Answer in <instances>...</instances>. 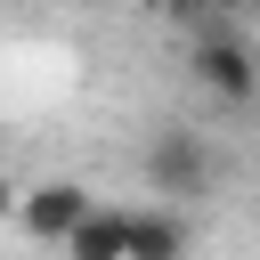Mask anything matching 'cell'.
Segmentation results:
<instances>
[{
  "instance_id": "6da1fadb",
  "label": "cell",
  "mask_w": 260,
  "mask_h": 260,
  "mask_svg": "<svg viewBox=\"0 0 260 260\" xmlns=\"http://www.w3.org/2000/svg\"><path fill=\"white\" fill-rule=\"evenodd\" d=\"M146 187H154L162 203H187V195H203V187H211V146H203L195 130L162 122V130L146 138Z\"/></svg>"
},
{
  "instance_id": "7a4b0ae2",
  "label": "cell",
  "mask_w": 260,
  "mask_h": 260,
  "mask_svg": "<svg viewBox=\"0 0 260 260\" xmlns=\"http://www.w3.org/2000/svg\"><path fill=\"white\" fill-rule=\"evenodd\" d=\"M187 73H195V89H211L219 106H252V98H260V65H252V49H244L236 32H195Z\"/></svg>"
},
{
  "instance_id": "3957f363",
  "label": "cell",
  "mask_w": 260,
  "mask_h": 260,
  "mask_svg": "<svg viewBox=\"0 0 260 260\" xmlns=\"http://www.w3.org/2000/svg\"><path fill=\"white\" fill-rule=\"evenodd\" d=\"M98 195L81 187V179H41V187H16V228L32 236V244H65V228L89 211Z\"/></svg>"
},
{
  "instance_id": "277c9868",
  "label": "cell",
  "mask_w": 260,
  "mask_h": 260,
  "mask_svg": "<svg viewBox=\"0 0 260 260\" xmlns=\"http://www.w3.org/2000/svg\"><path fill=\"white\" fill-rule=\"evenodd\" d=\"M195 252V219L179 203H130V260H187Z\"/></svg>"
},
{
  "instance_id": "5b68a950",
  "label": "cell",
  "mask_w": 260,
  "mask_h": 260,
  "mask_svg": "<svg viewBox=\"0 0 260 260\" xmlns=\"http://www.w3.org/2000/svg\"><path fill=\"white\" fill-rule=\"evenodd\" d=\"M57 252H65V260H130V211H122V203H89V211L65 228Z\"/></svg>"
},
{
  "instance_id": "8992f818",
  "label": "cell",
  "mask_w": 260,
  "mask_h": 260,
  "mask_svg": "<svg viewBox=\"0 0 260 260\" xmlns=\"http://www.w3.org/2000/svg\"><path fill=\"white\" fill-rule=\"evenodd\" d=\"M0 219H16V187L8 179H0Z\"/></svg>"
}]
</instances>
